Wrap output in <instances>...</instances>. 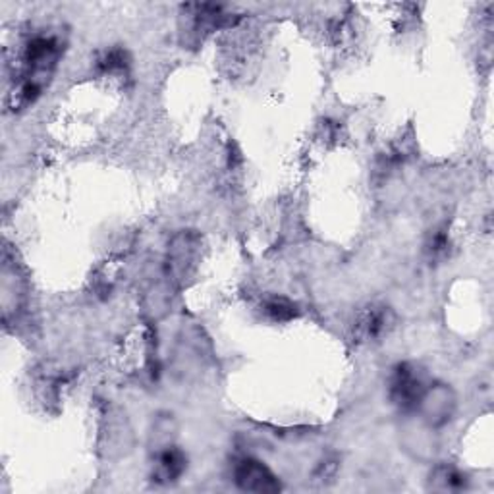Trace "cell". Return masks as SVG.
Instances as JSON below:
<instances>
[{"instance_id":"cell-1","label":"cell","mask_w":494,"mask_h":494,"mask_svg":"<svg viewBox=\"0 0 494 494\" xmlns=\"http://www.w3.org/2000/svg\"><path fill=\"white\" fill-rule=\"evenodd\" d=\"M427 385L423 376L412 363H400L390 376V400L404 412H417V405L423 398Z\"/></svg>"},{"instance_id":"cell-5","label":"cell","mask_w":494,"mask_h":494,"mask_svg":"<svg viewBox=\"0 0 494 494\" xmlns=\"http://www.w3.org/2000/svg\"><path fill=\"white\" fill-rule=\"evenodd\" d=\"M394 323V315L388 308L383 305H371L363 311L356 323V334L361 340H375L383 337V334Z\"/></svg>"},{"instance_id":"cell-6","label":"cell","mask_w":494,"mask_h":494,"mask_svg":"<svg viewBox=\"0 0 494 494\" xmlns=\"http://www.w3.org/2000/svg\"><path fill=\"white\" fill-rule=\"evenodd\" d=\"M429 487L432 490H448V492L463 490L468 487V475L460 471L456 466L441 463V466H437L431 471Z\"/></svg>"},{"instance_id":"cell-4","label":"cell","mask_w":494,"mask_h":494,"mask_svg":"<svg viewBox=\"0 0 494 494\" xmlns=\"http://www.w3.org/2000/svg\"><path fill=\"white\" fill-rule=\"evenodd\" d=\"M187 470V458L178 446H165L161 452H157L153 466V481L161 485L176 483Z\"/></svg>"},{"instance_id":"cell-3","label":"cell","mask_w":494,"mask_h":494,"mask_svg":"<svg viewBox=\"0 0 494 494\" xmlns=\"http://www.w3.org/2000/svg\"><path fill=\"white\" fill-rule=\"evenodd\" d=\"M417 412L421 419L432 429L446 425L456 412V394L448 385H431L427 386L423 398H421Z\"/></svg>"},{"instance_id":"cell-2","label":"cell","mask_w":494,"mask_h":494,"mask_svg":"<svg viewBox=\"0 0 494 494\" xmlns=\"http://www.w3.org/2000/svg\"><path fill=\"white\" fill-rule=\"evenodd\" d=\"M234 483L245 492L274 494L282 490L280 479L272 473L265 461L257 458H242L234 468Z\"/></svg>"},{"instance_id":"cell-7","label":"cell","mask_w":494,"mask_h":494,"mask_svg":"<svg viewBox=\"0 0 494 494\" xmlns=\"http://www.w3.org/2000/svg\"><path fill=\"white\" fill-rule=\"evenodd\" d=\"M195 247L197 245L194 243V236L190 234H182L174 240L170 247V263H168L172 272L185 276V267L194 265L192 261L195 257Z\"/></svg>"},{"instance_id":"cell-8","label":"cell","mask_w":494,"mask_h":494,"mask_svg":"<svg viewBox=\"0 0 494 494\" xmlns=\"http://www.w3.org/2000/svg\"><path fill=\"white\" fill-rule=\"evenodd\" d=\"M263 309L265 313L272 318V321H279V323H286V321H292V318L298 317V305L288 299L284 296H272L269 298L265 303H263Z\"/></svg>"}]
</instances>
